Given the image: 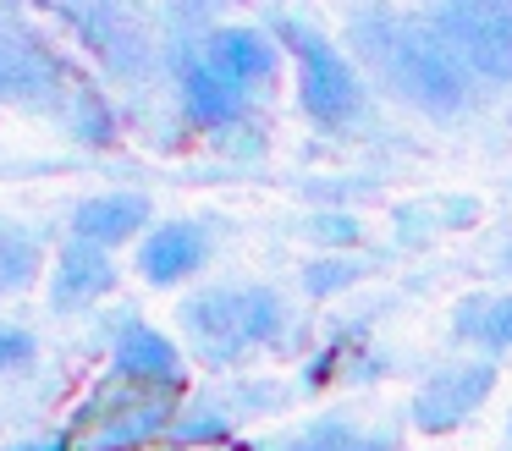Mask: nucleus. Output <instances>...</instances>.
<instances>
[{"label":"nucleus","instance_id":"7","mask_svg":"<svg viewBox=\"0 0 512 451\" xmlns=\"http://www.w3.org/2000/svg\"><path fill=\"white\" fill-rule=\"evenodd\" d=\"M0 94L23 99V105H56L61 99V66L50 61L45 44L28 33L0 28Z\"/></svg>","mask_w":512,"mask_h":451},{"label":"nucleus","instance_id":"6","mask_svg":"<svg viewBox=\"0 0 512 451\" xmlns=\"http://www.w3.org/2000/svg\"><path fill=\"white\" fill-rule=\"evenodd\" d=\"M490 385H496V369H490V363H446L441 374H430V380L419 385L413 418H419V429H452L485 402Z\"/></svg>","mask_w":512,"mask_h":451},{"label":"nucleus","instance_id":"3","mask_svg":"<svg viewBox=\"0 0 512 451\" xmlns=\"http://www.w3.org/2000/svg\"><path fill=\"white\" fill-rule=\"evenodd\" d=\"M166 424H177V391L116 374L72 418V446L78 451H133L144 440H155Z\"/></svg>","mask_w":512,"mask_h":451},{"label":"nucleus","instance_id":"5","mask_svg":"<svg viewBox=\"0 0 512 451\" xmlns=\"http://www.w3.org/2000/svg\"><path fill=\"white\" fill-rule=\"evenodd\" d=\"M287 33H292L298 61H303V110H309L320 127H342V121L358 110L353 66H347L320 33H298V28H287Z\"/></svg>","mask_w":512,"mask_h":451},{"label":"nucleus","instance_id":"12","mask_svg":"<svg viewBox=\"0 0 512 451\" xmlns=\"http://www.w3.org/2000/svg\"><path fill=\"white\" fill-rule=\"evenodd\" d=\"M182 105H188V116L204 121V127H226V121L243 116L248 94L237 83H226V77L199 55V61H188V72H182Z\"/></svg>","mask_w":512,"mask_h":451},{"label":"nucleus","instance_id":"19","mask_svg":"<svg viewBox=\"0 0 512 451\" xmlns=\"http://www.w3.org/2000/svg\"><path fill=\"white\" fill-rule=\"evenodd\" d=\"M314 237H325V242H336V237H353V226H347L342 215H325L320 226H314Z\"/></svg>","mask_w":512,"mask_h":451},{"label":"nucleus","instance_id":"1","mask_svg":"<svg viewBox=\"0 0 512 451\" xmlns=\"http://www.w3.org/2000/svg\"><path fill=\"white\" fill-rule=\"evenodd\" d=\"M358 39L375 55V66L424 110H457L468 99V72L457 66V55L435 39L430 28L413 22H391V17H364Z\"/></svg>","mask_w":512,"mask_h":451},{"label":"nucleus","instance_id":"16","mask_svg":"<svg viewBox=\"0 0 512 451\" xmlns=\"http://www.w3.org/2000/svg\"><path fill=\"white\" fill-rule=\"evenodd\" d=\"M281 451H380V440H364L347 418H320L298 440H287Z\"/></svg>","mask_w":512,"mask_h":451},{"label":"nucleus","instance_id":"4","mask_svg":"<svg viewBox=\"0 0 512 451\" xmlns=\"http://www.w3.org/2000/svg\"><path fill=\"white\" fill-rule=\"evenodd\" d=\"M435 39L485 77H512V6L474 0V6L435 11Z\"/></svg>","mask_w":512,"mask_h":451},{"label":"nucleus","instance_id":"9","mask_svg":"<svg viewBox=\"0 0 512 451\" xmlns=\"http://www.w3.org/2000/svg\"><path fill=\"white\" fill-rule=\"evenodd\" d=\"M204 259H210V231L193 226V220L160 226L155 237L144 242V253H138V264H144V275L155 286H171V281H182V275H193Z\"/></svg>","mask_w":512,"mask_h":451},{"label":"nucleus","instance_id":"14","mask_svg":"<svg viewBox=\"0 0 512 451\" xmlns=\"http://www.w3.org/2000/svg\"><path fill=\"white\" fill-rule=\"evenodd\" d=\"M457 330H463L468 341H479L485 352H501L512 347V297H474V303H463V314H457Z\"/></svg>","mask_w":512,"mask_h":451},{"label":"nucleus","instance_id":"15","mask_svg":"<svg viewBox=\"0 0 512 451\" xmlns=\"http://www.w3.org/2000/svg\"><path fill=\"white\" fill-rule=\"evenodd\" d=\"M39 270V242L28 237V231H12L0 226V292H17V286H28Z\"/></svg>","mask_w":512,"mask_h":451},{"label":"nucleus","instance_id":"10","mask_svg":"<svg viewBox=\"0 0 512 451\" xmlns=\"http://www.w3.org/2000/svg\"><path fill=\"white\" fill-rule=\"evenodd\" d=\"M116 369H122L127 380H144V385H171V391L182 385L177 347L149 325H122L116 330Z\"/></svg>","mask_w":512,"mask_h":451},{"label":"nucleus","instance_id":"20","mask_svg":"<svg viewBox=\"0 0 512 451\" xmlns=\"http://www.w3.org/2000/svg\"><path fill=\"white\" fill-rule=\"evenodd\" d=\"M507 440H512V424H507Z\"/></svg>","mask_w":512,"mask_h":451},{"label":"nucleus","instance_id":"13","mask_svg":"<svg viewBox=\"0 0 512 451\" xmlns=\"http://www.w3.org/2000/svg\"><path fill=\"white\" fill-rule=\"evenodd\" d=\"M149 220V198L144 193H105V198H89V204L78 209V242H89V248H105V242H122L133 237L138 226Z\"/></svg>","mask_w":512,"mask_h":451},{"label":"nucleus","instance_id":"8","mask_svg":"<svg viewBox=\"0 0 512 451\" xmlns=\"http://www.w3.org/2000/svg\"><path fill=\"white\" fill-rule=\"evenodd\" d=\"M204 61H210L226 83L243 88V94L254 83H270V72H276V50H270V39H265V33H254V28H221V33H210Z\"/></svg>","mask_w":512,"mask_h":451},{"label":"nucleus","instance_id":"2","mask_svg":"<svg viewBox=\"0 0 512 451\" xmlns=\"http://www.w3.org/2000/svg\"><path fill=\"white\" fill-rule=\"evenodd\" d=\"M182 325L204 347V358L237 363L254 347H270L287 330V314H281V297L265 286H215L182 308Z\"/></svg>","mask_w":512,"mask_h":451},{"label":"nucleus","instance_id":"11","mask_svg":"<svg viewBox=\"0 0 512 451\" xmlns=\"http://www.w3.org/2000/svg\"><path fill=\"white\" fill-rule=\"evenodd\" d=\"M116 286V270L100 248L89 242H72L56 264V281H50V303L56 308H89L94 297H105Z\"/></svg>","mask_w":512,"mask_h":451},{"label":"nucleus","instance_id":"18","mask_svg":"<svg viewBox=\"0 0 512 451\" xmlns=\"http://www.w3.org/2000/svg\"><path fill=\"white\" fill-rule=\"evenodd\" d=\"M342 281H353V264H336V270H314L309 275L314 292H331V286H342Z\"/></svg>","mask_w":512,"mask_h":451},{"label":"nucleus","instance_id":"17","mask_svg":"<svg viewBox=\"0 0 512 451\" xmlns=\"http://www.w3.org/2000/svg\"><path fill=\"white\" fill-rule=\"evenodd\" d=\"M34 358V336L17 325H0V374L6 369H23V363Z\"/></svg>","mask_w":512,"mask_h":451},{"label":"nucleus","instance_id":"21","mask_svg":"<svg viewBox=\"0 0 512 451\" xmlns=\"http://www.w3.org/2000/svg\"><path fill=\"white\" fill-rule=\"evenodd\" d=\"M507 259H512V253H507Z\"/></svg>","mask_w":512,"mask_h":451}]
</instances>
